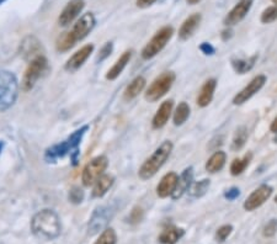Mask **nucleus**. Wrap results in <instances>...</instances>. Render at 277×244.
Returning a JSON list of instances; mask_svg holds the SVG:
<instances>
[{"instance_id":"obj_1","label":"nucleus","mask_w":277,"mask_h":244,"mask_svg":"<svg viewBox=\"0 0 277 244\" xmlns=\"http://www.w3.org/2000/svg\"><path fill=\"white\" fill-rule=\"evenodd\" d=\"M96 20L93 13H87L78 19L74 26L69 31L63 32L57 40V49L59 52H66L76 46L77 42L84 40L95 27Z\"/></svg>"},{"instance_id":"obj_2","label":"nucleus","mask_w":277,"mask_h":244,"mask_svg":"<svg viewBox=\"0 0 277 244\" xmlns=\"http://www.w3.org/2000/svg\"><path fill=\"white\" fill-rule=\"evenodd\" d=\"M88 130L89 126L80 127L77 131L72 133L66 140L49 147L46 151V153H44V160L47 163H55L59 158H64L65 155H71L73 158V162L77 163L78 155L80 154L79 146Z\"/></svg>"},{"instance_id":"obj_3","label":"nucleus","mask_w":277,"mask_h":244,"mask_svg":"<svg viewBox=\"0 0 277 244\" xmlns=\"http://www.w3.org/2000/svg\"><path fill=\"white\" fill-rule=\"evenodd\" d=\"M31 231L40 239L52 240L60 234L62 224L53 210L46 209L37 212L32 217Z\"/></svg>"},{"instance_id":"obj_4","label":"nucleus","mask_w":277,"mask_h":244,"mask_svg":"<svg viewBox=\"0 0 277 244\" xmlns=\"http://www.w3.org/2000/svg\"><path fill=\"white\" fill-rule=\"evenodd\" d=\"M173 148L174 146L170 141H165V142L160 144L155 149L154 153L141 166L140 171H138V176L142 180L152 179L160 170V168L165 164V162L170 157L171 152H173Z\"/></svg>"},{"instance_id":"obj_5","label":"nucleus","mask_w":277,"mask_h":244,"mask_svg":"<svg viewBox=\"0 0 277 244\" xmlns=\"http://www.w3.org/2000/svg\"><path fill=\"white\" fill-rule=\"evenodd\" d=\"M19 83L15 74L0 71V111H7L18 99Z\"/></svg>"},{"instance_id":"obj_6","label":"nucleus","mask_w":277,"mask_h":244,"mask_svg":"<svg viewBox=\"0 0 277 244\" xmlns=\"http://www.w3.org/2000/svg\"><path fill=\"white\" fill-rule=\"evenodd\" d=\"M175 78L176 76L174 72H164L159 77L155 78L153 83L147 89L146 95H144L147 101L155 102L159 99H162L163 96H165L171 87H173Z\"/></svg>"},{"instance_id":"obj_7","label":"nucleus","mask_w":277,"mask_h":244,"mask_svg":"<svg viewBox=\"0 0 277 244\" xmlns=\"http://www.w3.org/2000/svg\"><path fill=\"white\" fill-rule=\"evenodd\" d=\"M48 68V60L43 54L33 58L30 60V65L25 71L24 77H22L21 89L24 91H30L36 85L37 80L43 76L44 72Z\"/></svg>"},{"instance_id":"obj_8","label":"nucleus","mask_w":277,"mask_h":244,"mask_svg":"<svg viewBox=\"0 0 277 244\" xmlns=\"http://www.w3.org/2000/svg\"><path fill=\"white\" fill-rule=\"evenodd\" d=\"M174 35V27L173 26H164L159 30L155 35L152 37V40L144 46L142 49V58L143 59H151L157 55L159 52L163 51V48L168 44L169 41L171 40Z\"/></svg>"},{"instance_id":"obj_9","label":"nucleus","mask_w":277,"mask_h":244,"mask_svg":"<svg viewBox=\"0 0 277 244\" xmlns=\"http://www.w3.org/2000/svg\"><path fill=\"white\" fill-rule=\"evenodd\" d=\"M107 165H109V159L105 155H99V157L94 158L83 169L82 174V181L85 187H90L94 185L96 181L104 175L105 170H106Z\"/></svg>"},{"instance_id":"obj_10","label":"nucleus","mask_w":277,"mask_h":244,"mask_svg":"<svg viewBox=\"0 0 277 244\" xmlns=\"http://www.w3.org/2000/svg\"><path fill=\"white\" fill-rule=\"evenodd\" d=\"M115 211L112 210V207L109 206H100L94 211L93 216H91L90 222H89L88 231L89 234L94 235L96 233H99L102 229H106L107 223H109L111 218H112Z\"/></svg>"},{"instance_id":"obj_11","label":"nucleus","mask_w":277,"mask_h":244,"mask_svg":"<svg viewBox=\"0 0 277 244\" xmlns=\"http://www.w3.org/2000/svg\"><path fill=\"white\" fill-rule=\"evenodd\" d=\"M266 80H267V78H266V76H264V74H260V76L255 77L245 88L242 89V90L234 96V99H233V104L243 105L244 102H246L249 99L253 98L257 91L261 90L262 87L265 85Z\"/></svg>"},{"instance_id":"obj_12","label":"nucleus","mask_w":277,"mask_h":244,"mask_svg":"<svg viewBox=\"0 0 277 244\" xmlns=\"http://www.w3.org/2000/svg\"><path fill=\"white\" fill-rule=\"evenodd\" d=\"M272 195V188L270 185H261L257 189H255L253 193L248 196V199L245 200L244 202V209L246 211H254L256 209H259L260 206L265 204L270 196Z\"/></svg>"},{"instance_id":"obj_13","label":"nucleus","mask_w":277,"mask_h":244,"mask_svg":"<svg viewBox=\"0 0 277 244\" xmlns=\"http://www.w3.org/2000/svg\"><path fill=\"white\" fill-rule=\"evenodd\" d=\"M253 4L254 0H239V2L234 5V8L227 14L226 18H224V25L231 27L239 24V22L244 20V18L248 15V13L250 11Z\"/></svg>"},{"instance_id":"obj_14","label":"nucleus","mask_w":277,"mask_h":244,"mask_svg":"<svg viewBox=\"0 0 277 244\" xmlns=\"http://www.w3.org/2000/svg\"><path fill=\"white\" fill-rule=\"evenodd\" d=\"M85 7L84 0H71L68 4L65 5L64 9L60 13L59 18H58V22L60 26H68L79 16L83 9Z\"/></svg>"},{"instance_id":"obj_15","label":"nucleus","mask_w":277,"mask_h":244,"mask_svg":"<svg viewBox=\"0 0 277 244\" xmlns=\"http://www.w3.org/2000/svg\"><path fill=\"white\" fill-rule=\"evenodd\" d=\"M93 51H94V44L91 43L85 44L84 47H82L79 51H77L76 53L66 60L64 66L65 71L69 72V73H74V72H77L80 67H83V65L87 62L88 58L90 57L91 53H93Z\"/></svg>"},{"instance_id":"obj_16","label":"nucleus","mask_w":277,"mask_h":244,"mask_svg":"<svg viewBox=\"0 0 277 244\" xmlns=\"http://www.w3.org/2000/svg\"><path fill=\"white\" fill-rule=\"evenodd\" d=\"M177 181H179V175L176 173L170 171V173L165 174L159 181V184H158L157 195L162 199L171 196L174 194V191H175Z\"/></svg>"},{"instance_id":"obj_17","label":"nucleus","mask_w":277,"mask_h":244,"mask_svg":"<svg viewBox=\"0 0 277 244\" xmlns=\"http://www.w3.org/2000/svg\"><path fill=\"white\" fill-rule=\"evenodd\" d=\"M174 101L173 100H166L159 106L157 112H155L153 121H152V126L155 130L163 129L166 124H168L169 118H170L171 112H173Z\"/></svg>"},{"instance_id":"obj_18","label":"nucleus","mask_w":277,"mask_h":244,"mask_svg":"<svg viewBox=\"0 0 277 244\" xmlns=\"http://www.w3.org/2000/svg\"><path fill=\"white\" fill-rule=\"evenodd\" d=\"M202 20V16L201 14H192V15H190L188 18L182 22L181 27H180L179 30V38L181 41H186L190 37H192V35L195 33L196 30H197V27L199 26V24H201Z\"/></svg>"},{"instance_id":"obj_19","label":"nucleus","mask_w":277,"mask_h":244,"mask_svg":"<svg viewBox=\"0 0 277 244\" xmlns=\"http://www.w3.org/2000/svg\"><path fill=\"white\" fill-rule=\"evenodd\" d=\"M41 49H42V44L35 36H27V37L24 38L21 43V54H24L26 59L32 60L33 58L42 54L41 53Z\"/></svg>"},{"instance_id":"obj_20","label":"nucleus","mask_w":277,"mask_h":244,"mask_svg":"<svg viewBox=\"0 0 277 244\" xmlns=\"http://www.w3.org/2000/svg\"><path fill=\"white\" fill-rule=\"evenodd\" d=\"M216 88H217V80L213 79V78L204 82V84L202 85L201 90L198 93L197 100H196L199 107H206L212 102Z\"/></svg>"},{"instance_id":"obj_21","label":"nucleus","mask_w":277,"mask_h":244,"mask_svg":"<svg viewBox=\"0 0 277 244\" xmlns=\"http://www.w3.org/2000/svg\"><path fill=\"white\" fill-rule=\"evenodd\" d=\"M192 180H193V169L190 166V168L185 169L184 173H182L181 176L179 177L176 189L175 191H174L173 195H171V198L174 200L181 198L185 193H187L188 189L191 188V185H192Z\"/></svg>"},{"instance_id":"obj_22","label":"nucleus","mask_w":277,"mask_h":244,"mask_svg":"<svg viewBox=\"0 0 277 244\" xmlns=\"http://www.w3.org/2000/svg\"><path fill=\"white\" fill-rule=\"evenodd\" d=\"M132 54H133L132 51L123 52V53L120 55V58L116 60L115 65H113L109 69V72H107V74H106V79L107 80L117 79V78L120 77V74L123 72V69L126 68V66L129 63V60H131Z\"/></svg>"},{"instance_id":"obj_23","label":"nucleus","mask_w":277,"mask_h":244,"mask_svg":"<svg viewBox=\"0 0 277 244\" xmlns=\"http://www.w3.org/2000/svg\"><path fill=\"white\" fill-rule=\"evenodd\" d=\"M146 83H147V80L144 77H142V76L135 77L134 79H133L132 82L127 85L126 90H124V94H123L124 100L129 101V100H133L134 98H137V96L144 90V88H146Z\"/></svg>"},{"instance_id":"obj_24","label":"nucleus","mask_w":277,"mask_h":244,"mask_svg":"<svg viewBox=\"0 0 277 244\" xmlns=\"http://www.w3.org/2000/svg\"><path fill=\"white\" fill-rule=\"evenodd\" d=\"M185 231L182 228L175 226H169L160 233L159 242L162 244H176L184 237Z\"/></svg>"},{"instance_id":"obj_25","label":"nucleus","mask_w":277,"mask_h":244,"mask_svg":"<svg viewBox=\"0 0 277 244\" xmlns=\"http://www.w3.org/2000/svg\"><path fill=\"white\" fill-rule=\"evenodd\" d=\"M226 159L227 154L223 151H217L215 152L209 160L206 163V170L211 174L218 173V171L223 169V166L226 165Z\"/></svg>"},{"instance_id":"obj_26","label":"nucleus","mask_w":277,"mask_h":244,"mask_svg":"<svg viewBox=\"0 0 277 244\" xmlns=\"http://www.w3.org/2000/svg\"><path fill=\"white\" fill-rule=\"evenodd\" d=\"M113 179L112 175L110 174H104L98 181L94 184V189H93V198H102L104 195H106L107 191L110 190V188L112 187Z\"/></svg>"},{"instance_id":"obj_27","label":"nucleus","mask_w":277,"mask_h":244,"mask_svg":"<svg viewBox=\"0 0 277 244\" xmlns=\"http://www.w3.org/2000/svg\"><path fill=\"white\" fill-rule=\"evenodd\" d=\"M256 59V54L250 58H245V59H243V58H232V67L238 74H245L254 68Z\"/></svg>"},{"instance_id":"obj_28","label":"nucleus","mask_w":277,"mask_h":244,"mask_svg":"<svg viewBox=\"0 0 277 244\" xmlns=\"http://www.w3.org/2000/svg\"><path fill=\"white\" fill-rule=\"evenodd\" d=\"M251 159H253V154L246 153L243 158H237L232 162L231 164V174L233 176H238L243 173L246 169V166L250 164Z\"/></svg>"},{"instance_id":"obj_29","label":"nucleus","mask_w":277,"mask_h":244,"mask_svg":"<svg viewBox=\"0 0 277 244\" xmlns=\"http://www.w3.org/2000/svg\"><path fill=\"white\" fill-rule=\"evenodd\" d=\"M246 141H248V130L245 126L238 127L237 131L234 133V137H233L231 149L233 152H238L245 146Z\"/></svg>"},{"instance_id":"obj_30","label":"nucleus","mask_w":277,"mask_h":244,"mask_svg":"<svg viewBox=\"0 0 277 244\" xmlns=\"http://www.w3.org/2000/svg\"><path fill=\"white\" fill-rule=\"evenodd\" d=\"M188 116H190V106H188L187 102L182 101L177 105L175 112H174V125L175 126H181L185 122L187 121Z\"/></svg>"},{"instance_id":"obj_31","label":"nucleus","mask_w":277,"mask_h":244,"mask_svg":"<svg viewBox=\"0 0 277 244\" xmlns=\"http://www.w3.org/2000/svg\"><path fill=\"white\" fill-rule=\"evenodd\" d=\"M211 181L209 179H203L201 180V181L195 182V184L191 185V188L188 189L187 193L190 194L191 196H193V198H201V196H203L204 194L207 193V190L210 189Z\"/></svg>"},{"instance_id":"obj_32","label":"nucleus","mask_w":277,"mask_h":244,"mask_svg":"<svg viewBox=\"0 0 277 244\" xmlns=\"http://www.w3.org/2000/svg\"><path fill=\"white\" fill-rule=\"evenodd\" d=\"M116 242H117V235H116L115 229L106 228L102 231L99 239L94 244H116Z\"/></svg>"},{"instance_id":"obj_33","label":"nucleus","mask_w":277,"mask_h":244,"mask_svg":"<svg viewBox=\"0 0 277 244\" xmlns=\"http://www.w3.org/2000/svg\"><path fill=\"white\" fill-rule=\"evenodd\" d=\"M262 24H271V22L277 20V5L268 7L267 9L262 11L261 18H260Z\"/></svg>"},{"instance_id":"obj_34","label":"nucleus","mask_w":277,"mask_h":244,"mask_svg":"<svg viewBox=\"0 0 277 244\" xmlns=\"http://www.w3.org/2000/svg\"><path fill=\"white\" fill-rule=\"evenodd\" d=\"M232 232H233L232 224H224V226L220 227V228L217 229V232H216V240L220 243L224 242V240L231 235Z\"/></svg>"},{"instance_id":"obj_35","label":"nucleus","mask_w":277,"mask_h":244,"mask_svg":"<svg viewBox=\"0 0 277 244\" xmlns=\"http://www.w3.org/2000/svg\"><path fill=\"white\" fill-rule=\"evenodd\" d=\"M69 201L73 202V204H80V202L84 200V191L82 190L80 188L74 187L73 189H71L69 191Z\"/></svg>"},{"instance_id":"obj_36","label":"nucleus","mask_w":277,"mask_h":244,"mask_svg":"<svg viewBox=\"0 0 277 244\" xmlns=\"http://www.w3.org/2000/svg\"><path fill=\"white\" fill-rule=\"evenodd\" d=\"M277 233V220H271L268 221L267 223L265 224L264 229H262V234H264V237L266 238H271L273 237Z\"/></svg>"},{"instance_id":"obj_37","label":"nucleus","mask_w":277,"mask_h":244,"mask_svg":"<svg viewBox=\"0 0 277 244\" xmlns=\"http://www.w3.org/2000/svg\"><path fill=\"white\" fill-rule=\"evenodd\" d=\"M143 216H144V211L142 207L135 206L134 209L131 211V213H129V216H128L129 221L128 222H131V223H138V222L142 221Z\"/></svg>"},{"instance_id":"obj_38","label":"nucleus","mask_w":277,"mask_h":244,"mask_svg":"<svg viewBox=\"0 0 277 244\" xmlns=\"http://www.w3.org/2000/svg\"><path fill=\"white\" fill-rule=\"evenodd\" d=\"M113 49V44L112 42H106L102 46V48L100 49L99 55H98V62H102L104 59H106L107 57L111 54V52H112Z\"/></svg>"},{"instance_id":"obj_39","label":"nucleus","mask_w":277,"mask_h":244,"mask_svg":"<svg viewBox=\"0 0 277 244\" xmlns=\"http://www.w3.org/2000/svg\"><path fill=\"white\" fill-rule=\"evenodd\" d=\"M239 195H240V190L238 188H231L229 190H227L226 193H224V198L229 200V201H233V200L239 198Z\"/></svg>"},{"instance_id":"obj_40","label":"nucleus","mask_w":277,"mask_h":244,"mask_svg":"<svg viewBox=\"0 0 277 244\" xmlns=\"http://www.w3.org/2000/svg\"><path fill=\"white\" fill-rule=\"evenodd\" d=\"M199 49H201V51L203 52L204 54H207V55L215 54V52H216L215 47H213L212 44L209 43V42H203V43H202L201 46H199Z\"/></svg>"},{"instance_id":"obj_41","label":"nucleus","mask_w":277,"mask_h":244,"mask_svg":"<svg viewBox=\"0 0 277 244\" xmlns=\"http://www.w3.org/2000/svg\"><path fill=\"white\" fill-rule=\"evenodd\" d=\"M155 2H157V0H137L135 4H137V7L141 8V9H147V8L152 7Z\"/></svg>"},{"instance_id":"obj_42","label":"nucleus","mask_w":277,"mask_h":244,"mask_svg":"<svg viewBox=\"0 0 277 244\" xmlns=\"http://www.w3.org/2000/svg\"><path fill=\"white\" fill-rule=\"evenodd\" d=\"M232 37V31L231 30H226V31H223V33H222V38H223L224 41H227L228 38Z\"/></svg>"},{"instance_id":"obj_43","label":"nucleus","mask_w":277,"mask_h":244,"mask_svg":"<svg viewBox=\"0 0 277 244\" xmlns=\"http://www.w3.org/2000/svg\"><path fill=\"white\" fill-rule=\"evenodd\" d=\"M270 130L272 132H277V116L275 117V120L272 121V124H271V126H270Z\"/></svg>"},{"instance_id":"obj_44","label":"nucleus","mask_w":277,"mask_h":244,"mask_svg":"<svg viewBox=\"0 0 277 244\" xmlns=\"http://www.w3.org/2000/svg\"><path fill=\"white\" fill-rule=\"evenodd\" d=\"M199 2H201V0H186L187 4H190V5H196V4H198Z\"/></svg>"},{"instance_id":"obj_45","label":"nucleus","mask_w":277,"mask_h":244,"mask_svg":"<svg viewBox=\"0 0 277 244\" xmlns=\"http://www.w3.org/2000/svg\"><path fill=\"white\" fill-rule=\"evenodd\" d=\"M273 142L277 143V132H276V135H275V138H273Z\"/></svg>"},{"instance_id":"obj_46","label":"nucleus","mask_w":277,"mask_h":244,"mask_svg":"<svg viewBox=\"0 0 277 244\" xmlns=\"http://www.w3.org/2000/svg\"><path fill=\"white\" fill-rule=\"evenodd\" d=\"M272 3H273V4H275V5H277V0H272Z\"/></svg>"},{"instance_id":"obj_47","label":"nucleus","mask_w":277,"mask_h":244,"mask_svg":"<svg viewBox=\"0 0 277 244\" xmlns=\"http://www.w3.org/2000/svg\"><path fill=\"white\" fill-rule=\"evenodd\" d=\"M275 202H276V204H277V196H276V198H275Z\"/></svg>"}]
</instances>
